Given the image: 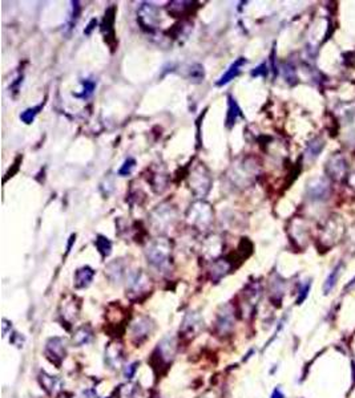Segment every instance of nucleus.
I'll use <instances>...</instances> for the list:
<instances>
[{
  "instance_id": "16",
  "label": "nucleus",
  "mask_w": 355,
  "mask_h": 398,
  "mask_svg": "<svg viewBox=\"0 0 355 398\" xmlns=\"http://www.w3.org/2000/svg\"><path fill=\"white\" fill-rule=\"evenodd\" d=\"M44 104H40V105L35 106V108H29V109L24 110L23 113L20 115V119L23 121L24 124H32L33 119L39 115V112L43 109Z\"/></svg>"
},
{
  "instance_id": "5",
  "label": "nucleus",
  "mask_w": 355,
  "mask_h": 398,
  "mask_svg": "<svg viewBox=\"0 0 355 398\" xmlns=\"http://www.w3.org/2000/svg\"><path fill=\"white\" fill-rule=\"evenodd\" d=\"M105 361L112 368H120L123 362V349L119 344H109L105 349Z\"/></svg>"
},
{
  "instance_id": "19",
  "label": "nucleus",
  "mask_w": 355,
  "mask_h": 398,
  "mask_svg": "<svg viewBox=\"0 0 355 398\" xmlns=\"http://www.w3.org/2000/svg\"><path fill=\"white\" fill-rule=\"evenodd\" d=\"M134 166H136V161H134L133 158H128V160L124 162V165L121 166V169L119 170V174L123 175V177L129 175L130 173L133 171Z\"/></svg>"
},
{
  "instance_id": "7",
  "label": "nucleus",
  "mask_w": 355,
  "mask_h": 398,
  "mask_svg": "<svg viewBox=\"0 0 355 398\" xmlns=\"http://www.w3.org/2000/svg\"><path fill=\"white\" fill-rule=\"evenodd\" d=\"M151 332H152V324L145 317H141L132 325V334H133L134 339H137L139 341L147 339L148 334Z\"/></svg>"
},
{
  "instance_id": "1",
  "label": "nucleus",
  "mask_w": 355,
  "mask_h": 398,
  "mask_svg": "<svg viewBox=\"0 0 355 398\" xmlns=\"http://www.w3.org/2000/svg\"><path fill=\"white\" fill-rule=\"evenodd\" d=\"M148 261L158 270H165L171 259V244L168 240L157 239L147 250Z\"/></svg>"
},
{
  "instance_id": "14",
  "label": "nucleus",
  "mask_w": 355,
  "mask_h": 398,
  "mask_svg": "<svg viewBox=\"0 0 355 398\" xmlns=\"http://www.w3.org/2000/svg\"><path fill=\"white\" fill-rule=\"evenodd\" d=\"M342 268H343L342 264H338L337 267L331 271V274L329 275V278L326 279L325 284H323V291H325V293H329L334 287H335V284H337L338 279H339V275H341L342 272Z\"/></svg>"
},
{
  "instance_id": "13",
  "label": "nucleus",
  "mask_w": 355,
  "mask_h": 398,
  "mask_svg": "<svg viewBox=\"0 0 355 398\" xmlns=\"http://www.w3.org/2000/svg\"><path fill=\"white\" fill-rule=\"evenodd\" d=\"M92 329L88 325L87 327H80L74 334V343L77 347H81V345H85V344L89 343L92 340Z\"/></svg>"
},
{
  "instance_id": "21",
  "label": "nucleus",
  "mask_w": 355,
  "mask_h": 398,
  "mask_svg": "<svg viewBox=\"0 0 355 398\" xmlns=\"http://www.w3.org/2000/svg\"><path fill=\"white\" fill-rule=\"evenodd\" d=\"M266 74H268V67H266V64H261L252 72L253 77H258V76H263L265 77Z\"/></svg>"
},
{
  "instance_id": "2",
  "label": "nucleus",
  "mask_w": 355,
  "mask_h": 398,
  "mask_svg": "<svg viewBox=\"0 0 355 398\" xmlns=\"http://www.w3.org/2000/svg\"><path fill=\"white\" fill-rule=\"evenodd\" d=\"M67 353V344L65 340L61 337H53L46 345V354L51 358L52 362L60 364Z\"/></svg>"
},
{
  "instance_id": "17",
  "label": "nucleus",
  "mask_w": 355,
  "mask_h": 398,
  "mask_svg": "<svg viewBox=\"0 0 355 398\" xmlns=\"http://www.w3.org/2000/svg\"><path fill=\"white\" fill-rule=\"evenodd\" d=\"M203 76H205V73H203V65L194 64L189 68V74H188V78H189L190 81H193V83H201V81L203 80Z\"/></svg>"
},
{
  "instance_id": "11",
  "label": "nucleus",
  "mask_w": 355,
  "mask_h": 398,
  "mask_svg": "<svg viewBox=\"0 0 355 398\" xmlns=\"http://www.w3.org/2000/svg\"><path fill=\"white\" fill-rule=\"evenodd\" d=\"M158 351L161 353V356L165 358L166 361H171L176 352V341L172 337H165L162 341L158 344Z\"/></svg>"
},
{
  "instance_id": "15",
  "label": "nucleus",
  "mask_w": 355,
  "mask_h": 398,
  "mask_svg": "<svg viewBox=\"0 0 355 398\" xmlns=\"http://www.w3.org/2000/svg\"><path fill=\"white\" fill-rule=\"evenodd\" d=\"M95 244H96V247H97V250H99V252H100L104 258H106L108 255H109V254H111L112 243H111V240H109L108 238H105V236L99 235L96 239V242H95Z\"/></svg>"
},
{
  "instance_id": "9",
  "label": "nucleus",
  "mask_w": 355,
  "mask_h": 398,
  "mask_svg": "<svg viewBox=\"0 0 355 398\" xmlns=\"http://www.w3.org/2000/svg\"><path fill=\"white\" fill-rule=\"evenodd\" d=\"M39 380H40V384H42L43 388H44L48 393L53 394L56 393L57 390L61 389V381L59 380L57 377H55V375L42 373L40 377H39Z\"/></svg>"
},
{
  "instance_id": "18",
  "label": "nucleus",
  "mask_w": 355,
  "mask_h": 398,
  "mask_svg": "<svg viewBox=\"0 0 355 398\" xmlns=\"http://www.w3.org/2000/svg\"><path fill=\"white\" fill-rule=\"evenodd\" d=\"M322 149H323V141L322 140H319V138H317V140H314V141L309 145V149H307V156H309L311 160H314V158H317V157H318V154L321 153Z\"/></svg>"
},
{
  "instance_id": "8",
  "label": "nucleus",
  "mask_w": 355,
  "mask_h": 398,
  "mask_svg": "<svg viewBox=\"0 0 355 398\" xmlns=\"http://www.w3.org/2000/svg\"><path fill=\"white\" fill-rule=\"evenodd\" d=\"M203 327V320L199 315L196 313H189V315L185 317L184 324H182V330L186 334H194L197 333Z\"/></svg>"
},
{
  "instance_id": "10",
  "label": "nucleus",
  "mask_w": 355,
  "mask_h": 398,
  "mask_svg": "<svg viewBox=\"0 0 355 398\" xmlns=\"http://www.w3.org/2000/svg\"><path fill=\"white\" fill-rule=\"evenodd\" d=\"M228 100H229V108H228V116H226V128L231 129L237 122V118L241 116V109L233 97L229 96Z\"/></svg>"
},
{
  "instance_id": "22",
  "label": "nucleus",
  "mask_w": 355,
  "mask_h": 398,
  "mask_svg": "<svg viewBox=\"0 0 355 398\" xmlns=\"http://www.w3.org/2000/svg\"><path fill=\"white\" fill-rule=\"evenodd\" d=\"M96 24H97L96 19H93L92 22L89 23V25H88V28H87V29H85V31H84V32L87 33V35H89V33H91V31H92L93 28H95V27H93V25H96Z\"/></svg>"
},
{
  "instance_id": "20",
  "label": "nucleus",
  "mask_w": 355,
  "mask_h": 398,
  "mask_svg": "<svg viewBox=\"0 0 355 398\" xmlns=\"http://www.w3.org/2000/svg\"><path fill=\"white\" fill-rule=\"evenodd\" d=\"M83 85H84V92L81 93V94H78L77 97L87 98V97H89L93 93L95 88H96V84H95V81H92V80H85V81L83 83Z\"/></svg>"
},
{
  "instance_id": "6",
  "label": "nucleus",
  "mask_w": 355,
  "mask_h": 398,
  "mask_svg": "<svg viewBox=\"0 0 355 398\" xmlns=\"http://www.w3.org/2000/svg\"><path fill=\"white\" fill-rule=\"evenodd\" d=\"M95 276V271L91 267H81L75 272V287L76 288H85L92 281Z\"/></svg>"
},
{
  "instance_id": "12",
  "label": "nucleus",
  "mask_w": 355,
  "mask_h": 398,
  "mask_svg": "<svg viewBox=\"0 0 355 398\" xmlns=\"http://www.w3.org/2000/svg\"><path fill=\"white\" fill-rule=\"evenodd\" d=\"M217 328H218L221 334L228 333L233 328V315H231L230 311L224 309V312L220 313L218 320H217Z\"/></svg>"
},
{
  "instance_id": "23",
  "label": "nucleus",
  "mask_w": 355,
  "mask_h": 398,
  "mask_svg": "<svg viewBox=\"0 0 355 398\" xmlns=\"http://www.w3.org/2000/svg\"><path fill=\"white\" fill-rule=\"evenodd\" d=\"M272 398H285L283 397V394H282V392L279 389L274 390V393H273Z\"/></svg>"
},
{
  "instance_id": "3",
  "label": "nucleus",
  "mask_w": 355,
  "mask_h": 398,
  "mask_svg": "<svg viewBox=\"0 0 355 398\" xmlns=\"http://www.w3.org/2000/svg\"><path fill=\"white\" fill-rule=\"evenodd\" d=\"M139 20L143 28H148L152 31L157 23V9L152 4H144L140 8Z\"/></svg>"
},
{
  "instance_id": "4",
  "label": "nucleus",
  "mask_w": 355,
  "mask_h": 398,
  "mask_svg": "<svg viewBox=\"0 0 355 398\" xmlns=\"http://www.w3.org/2000/svg\"><path fill=\"white\" fill-rule=\"evenodd\" d=\"M245 64H246V60H245L244 57H238V59L235 60L234 63L229 67V69L226 70L225 73L222 74L221 78L217 81L216 83L217 87H224V85H226L228 83H230L231 80H234V77H237V76L240 74L241 68H242V65Z\"/></svg>"
}]
</instances>
